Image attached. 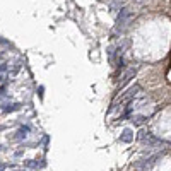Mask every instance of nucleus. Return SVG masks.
Wrapping results in <instances>:
<instances>
[{
  "label": "nucleus",
  "mask_w": 171,
  "mask_h": 171,
  "mask_svg": "<svg viewBox=\"0 0 171 171\" xmlns=\"http://www.w3.org/2000/svg\"><path fill=\"white\" fill-rule=\"evenodd\" d=\"M137 139H139L142 144H147V147L157 146V144H164V140H161V139L154 137L151 132H146V130H140V132H139V135H137Z\"/></svg>",
  "instance_id": "f257e3e1"
},
{
  "label": "nucleus",
  "mask_w": 171,
  "mask_h": 171,
  "mask_svg": "<svg viewBox=\"0 0 171 171\" xmlns=\"http://www.w3.org/2000/svg\"><path fill=\"white\" fill-rule=\"evenodd\" d=\"M139 91H140V86H139V84H135V86H132V87H130V89H128V91H127V93H125L123 96H122V98L118 96L115 103H118V101H120V103H125V101H130V99H132L133 96H135L137 93H139ZM115 103H113V104H115Z\"/></svg>",
  "instance_id": "f03ea898"
},
{
  "label": "nucleus",
  "mask_w": 171,
  "mask_h": 171,
  "mask_svg": "<svg viewBox=\"0 0 171 171\" xmlns=\"http://www.w3.org/2000/svg\"><path fill=\"white\" fill-rule=\"evenodd\" d=\"M5 170V163H2V161H0V171H3Z\"/></svg>",
  "instance_id": "0eeeda50"
},
{
  "label": "nucleus",
  "mask_w": 171,
  "mask_h": 171,
  "mask_svg": "<svg viewBox=\"0 0 171 171\" xmlns=\"http://www.w3.org/2000/svg\"><path fill=\"white\" fill-rule=\"evenodd\" d=\"M135 72H137V69H128V70L125 72V76L122 77V82H120V89H122V87H123V86H125V84H127L133 76H135Z\"/></svg>",
  "instance_id": "20e7f679"
},
{
  "label": "nucleus",
  "mask_w": 171,
  "mask_h": 171,
  "mask_svg": "<svg viewBox=\"0 0 171 171\" xmlns=\"http://www.w3.org/2000/svg\"><path fill=\"white\" fill-rule=\"evenodd\" d=\"M26 166L27 168H33V170H38V168H43L45 163H36V161H26Z\"/></svg>",
  "instance_id": "423d86ee"
},
{
  "label": "nucleus",
  "mask_w": 171,
  "mask_h": 171,
  "mask_svg": "<svg viewBox=\"0 0 171 171\" xmlns=\"http://www.w3.org/2000/svg\"><path fill=\"white\" fill-rule=\"evenodd\" d=\"M21 104H17V103H12V104H5L2 110L5 111V113H9V111H16V110H19Z\"/></svg>",
  "instance_id": "39448f33"
},
{
  "label": "nucleus",
  "mask_w": 171,
  "mask_h": 171,
  "mask_svg": "<svg viewBox=\"0 0 171 171\" xmlns=\"http://www.w3.org/2000/svg\"><path fill=\"white\" fill-rule=\"evenodd\" d=\"M0 149H2V146H0Z\"/></svg>",
  "instance_id": "6e6552de"
},
{
  "label": "nucleus",
  "mask_w": 171,
  "mask_h": 171,
  "mask_svg": "<svg viewBox=\"0 0 171 171\" xmlns=\"http://www.w3.org/2000/svg\"><path fill=\"white\" fill-rule=\"evenodd\" d=\"M133 140V132L130 128H125L122 135H120V142H125V144H128V142H132Z\"/></svg>",
  "instance_id": "7ed1b4c3"
},
{
  "label": "nucleus",
  "mask_w": 171,
  "mask_h": 171,
  "mask_svg": "<svg viewBox=\"0 0 171 171\" xmlns=\"http://www.w3.org/2000/svg\"><path fill=\"white\" fill-rule=\"evenodd\" d=\"M0 57H2V53H0Z\"/></svg>",
  "instance_id": "1a4fd4ad"
}]
</instances>
